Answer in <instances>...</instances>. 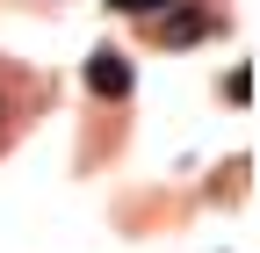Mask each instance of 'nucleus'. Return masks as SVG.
Instances as JSON below:
<instances>
[{
	"instance_id": "1",
	"label": "nucleus",
	"mask_w": 260,
	"mask_h": 253,
	"mask_svg": "<svg viewBox=\"0 0 260 253\" xmlns=\"http://www.w3.org/2000/svg\"><path fill=\"white\" fill-rule=\"evenodd\" d=\"M210 29H224V8H217V0H167L159 22H152V37L167 44V51H181V44H203Z\"/></svg>"
},
{
	"instance_id": "2",
	"label": "nucleus",
	"mask_w": 260,
	"mask_h": 253,
	"mask_svg": "<svg viewBox=\"0 0 260 253\" xmlns=\"http://www.w3.org/2000/svg\"><path fill=\"white\" fill-rule=\"evenodd\" d=\"M87 87L102 94V102H123V94H130V66H123V51H94V58H87Z\"/></svg>"
},
{
	"instance_id": "3",
	"label": "nucleus",
	"mask_w": 260,
	"mask_h": 253,
	"mask_svg": "<svg viewBox=\"0 0 260 253\" xmlns=\"http://www.w3.org/2000/svg\"><path fill=\"white\" fill-rule=\"evenodd\" d=\"M116 15H152V8H167V0H109Z\"/></svg>"
}]
</instances>
